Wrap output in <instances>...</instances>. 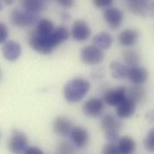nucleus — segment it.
I'll use <instances>...</instances> for the list:
<instances>
[{
    "label": "nucleus",
    "mask_w": 154,
    "mask_h": 154,
    "mask_svg": "<svg viewBox=\"0 0 154 154\" xmlns=\"http://www.w3.org/2000/svg\"><path fill=\"white\" fill-rule=\"evenodd\" d=\"M69 33L63 26H59L49 35H42L33 31L30 34L29 43L36 52L43 55L51 54L61 43L68 39Z\"/></svg>",
    "instance_id": "1"
},
{
    "label": "nucleus",
    "mask_w": 154,
    "mask_h": 154,
    "mask_svg": "<svg viewBox=\"0 0 154 154\" xmlns=\"http://www.w3.org/2000/svg\"><path fill=\"white\" fill-rule=\"evenodd\" d=\"M89 89L90 83L88 81L81 78L72 79L64 86V98L69 103H77L87 94Z\"/></svg>",
    "instance_id": "2"
},
{
    "label": "nucleus",
    "mask_w": 154,
    "mask_h": 154,
    "mask_svg": "<svg viewBox=\"0 0 154 154\" xmlns=\"http://www.w3.org/2000/svg\"><path fill=\"white\" fill-rule=\"evenodd\" d=\"M38 20L37 14H32L24 9L14 8L10 13L11 23L17 27H28L33 25Z\"/></svg>",
    "instance_id": "3"
},
{
    "label": "nucleus",
    "mask_w": 154,
    "mask_h": 154,
    "mask_svg": "<svg viewBox=\"0 0 154 154\" xmlns=\"http://www.w3.org/2000/svg\"><path fill=\"white\" fill-rule=\"evenodd\" d=\"M8 149L13 154H23L28 148V138L22 132L14 130L8 142Z\"/></svg>",
    "instance_id": "4"
},
{
    "label": "nucleus",
    "mask_w": 154,
    "mask_h": 154,
    "mask_svg": "<svg viewBox=\"0 0 154 154\" xmlns=\"http://www.w3.org/2000/svg\"><path fill=\"white\" fill-rule=\"evenodd\" d=\"M80 59L83 63L88 65H97L104 60L103 51L94 46H88L80 52Z\"/></svg>",
    "instance_id": "5"
},
{
    "label": "nucleus",
    "mask_w": 154,
    "mask_h": 154,
    "mask_svg": "<svg viewBox=\"0 0 154 154\" xmlns=\"http://www.w3.org/2000/svg\"><path fill=\"white\" fill-rule=\"evenodd\" d=\"M128 98L127 89L124 86L107 90L104 95L105 103L110 106H118Z\"/></svg>",
    "instance_id": "6"
},
{
    "label": "nucleus",
    "mask_w": 154,
    "mask_h": 154,
    "mask_svg": "<svg viewBox=\"0 0 154 154\" xmlns=\"http://www.w3.org/2000/svg\"><path fill=\"white\" fill-rule=\"evenodd\" d=\"M128 10L136 14L143 16L154 15V2L148 1H128Z\"/></svg>",
    "instance_id": "7"
},
{
    "label": "nucleus",
    "mask_w": 154,
    "mask_h": 154,
    "mask_svg": "<svg viewBox=\"0 0 154 154\" xmlns=\"http://www.w3.org/2000/svg\"><path fill=\"white\" fill-rule=\"evenodd\" d=\"M104 102L99 98H92L85 102L83 106V113L91 118L100 116L104 110Z\"/></svg>",
    "instance_id": "8"
},
{
    "label": "nucleus",
    "mask_w": 154,
    "mask_h": 154,
    "mask_svg": "<svg viewBox=\"0 0 154 154\" xmlns=\"http://www.w3.org/2000/svg\"><path fill=\"white\" fill-rule=\"evenodd\" d=\"M2 52L5 60L14 61L20 56L21 46L15 41L8 40L2 43Z\"/></svg>",
    "instance_id": "9"
},
{
    "label": "nucleus",
    "mask_w": 154,
    "mask_h": 154,
    "mask_svg": "<svg viewBox=\"0 0 154 154\" xmlns=\"http://www.w3.org/2000/svg\"><path fill=\"white\" fill-rule=\"evenodd\" d=\"M103 16L106 23L112 29L118 28L121 25L124 17L122 12L115 7L106 9L104 12Z\"/></svg>",
    "instance_id": "10"
},
{
    "label": "nucleus",
    "mask_w": 154,
    "mask_h": 154,
    "mask_svg": "<svg viewBox=\"0 0 154 154\" xmlns=\"http://www.w3.org/2000/svg\"><path fill=\"white\" fill-rule=\"evenodd\" d=\"M72 34L76 41L83 42L89 37L91 35V29L85 21L77 20L73 24Z\"/></svg>",
    "instance_id": "11"
},
{
    "label": "nucleus",
    "mask_w": 154,
    "mask_h": 154,
    "mask_svg": "<svg viewBox=\"0 0 154 154\" xmlns=\"http://www.w3.org/2000/svg\"><path fill=\"white\" fill-rule=\"evenodd\" d=\"M70 137L74 145L79 148L85 147L89 141V134L83 127H75L72 128L70 133Z\"/></svg>",
    "instance_id": "12"
},
{
    "label": "nucleus",
    "mask_w": 154,
    "mask_h": 154,
    "mask_svg": "<svg viewBox=\"0 0 154 154\" xmlns=\"http://www.w3.org/2000/svg\"><path fill=\"white\" fill-rule=\"evenodd\" d=\"M72 128L71 121L66 117L58 116L53 122V130L59 136H67L70 133Z\"/></svg>",
    "instance_id": "13"
},
{
    "label": "nucleus",
    "mask_w": 154,
    "mask_h": 154,
    "mask_svg": "<svg viewBox=\"0 0 154 154\" xmlns=\"http://www.w3.org/2000/svg\"><path fill=\"white\" fill-rule=\"evenodd\" d=\"M128 77L136 85H141L145 83L148 79L147 70L140 67H134L130 69Z\"/></svg>",
    "instance_id": "14"
},
{
    "label": "nucleus",
    "mask_w": 154,
    "mask_h": 154,
    "mask_svg": "<svg viewBox=\"0 0 154 154\" xmlns=\"http://www.w3.org/2000/svg\"><path fill=\"white\" fill-rule=\"evenodd\" d=\"M122 125L119 120H118L113 115L107 114L105 115L101 120V126L105 133L111 131H118Z\"/></svg>",
    "instance_id": "15"
},
{
    "label": "nucleus",
    "mask_w": 154,
    "mask_h": 154,
    "mask_svg": "<svg viewBox=\"0 0 154 154\" xmlns=\"http://www.w3.org/2000/svg\"><path fill=\"white\" fill-rule=\"evenodd\" d=\"M136 106L133 101L127 99L116 107V115L118 118L124 119L131 117L136 112Z\"/></svg>",
    "instance_id": "16"
},
{
    "label": "nucleus",
    "mask_w": 154,
    "mask_h": 154,
    "mask_svg": "<svg viewBox=\"0 0 154 154\" xmlns=\"http://www.w3.org/2000/svg\"><path fill=\"white\" fill-rule=\"evenodd\" d=\"M112 37L109 33L101 32L94 37L92 43L93 46L103 51L109 49L112 44Z\"/></svg>",
    "instance_id": "17"
},
{
    "label": "nucleus",
    "mask_w": 154,
    "mask_h": 154,
    "mask_svg": "<svg viewBox=\"0 0 154 154\" xmlns=\"http://www.w3.org/2000/svg\"><path fill=\"white\" fill-rule=\"evenodd\" d=\"M119 42L124 46H131L135 45L139 39V32L132 29H127L119 35Z\"/></svg>",
    "instance_id": "18"
},
{
    "label": "nucleus",
    "mask_w": 154,
    "mask_h": 154,
    "mask_svg": "<svg viewBox=\"0 0 154 154\" xmlns=\"http://www.w3.org/2000/svg\"><path fill=\"white\" fill-rule=\"evenodd\" d=\"M112 77L116 79H123L128 77L130 69L117 61H112L109 66Z\"/></svg>",
    "instance_id": "19"
},
{
    "label": "nucleus",
    "mask_w": 154,
    "mask_h": 154,
    "mask_svg": "<svg viewBox=\"0 0 154 154\" xmlns=\"http://www.w3.org/2000/svg\"><path fill=\"white\" fill-rule=\"evenodd\" d=\"M23 9L34 14H38L45 8L46 3L43 1L25 0L21 2Z\"/></svg>",
    "instance_id": "20"
},
{
    "label": "nucleus",
    "mask_w": 154,
    "mask_h": 154,
    "mask_svg": "<svg viewBox=\"0 0 154 154\" xmlns=\"http://www.w3.org/2000/svg\"><path fill=\"white\" fill-rule=\"evenodd\" d=\"M118 147L121 154H133L136 150V142L130 137L125 136L119 139Z\"/></svg>",
    "instance_id": "21"
},
{
    "label": "nucleus",
    "mask_w": 154,
    "mask_h": 154,
    "mask_svg": "<svg viewBox=\"0 0 154 154\" xmlns=\"http://www.w3.org/2000/svg\"><path fill=\"white\" fill-rule=\"evenodd\" d=\"M145 97L146 91L140 85H136L131 88L128 95V98L136 104L143 101Z\"/></svg>",
    "instance_id": "22"
},
{
    "label": "nucleus",
    "mask_w": 154,
    "mask_h": 154,
    "mask_svg": "<svg viewBox=\"0 0 154 154\" xmlns=\"http://www.w3.org/2000/svg\"><path fill=\"white\" fill-rule=\"evenodd\" d=\"M55 29L54 22L48 19H43L38 21L36 32L40 35H47L51 34Z\"/></svg>",
    "instance_id": "23"
},
{
    "label": "nucleus",
    "mask_w": 154,
    "mask_h": 154,
    "mask_svg": "<svg viewBox=\"0 0 154 154\" xmlns=\"http://www.w3.org/2000/svg\"><path fill=\"white\" fill-rule=\"evenodd\" d=\"M124 63L128 66L132 67H137L140 62V56L139 54L133 50H126L123 54Z\"/></svg>",
    "instance_id": "24"
},
{
    "label": "nucleus",
    "mask_w": 154,
    "mask_h": 154,
    "mask_svg": "<svg viewBox=\"0 0 154 154\" xmlns=\"http://www.w3.org/2000/svg\"><path fill=\"white\" fill-rule=\"evenodd\" d=\"M58 154H75V149L73 145L68 142L60 143L57 148Z\"/></svg>",
    "instance_id": "25"
},
{
    "label": "nucleus",
    "mask_w": 154,
    "mask_h": 154,
    "mask_svg": "<svg viewBox=\"0 0 154 154\" xmlns=\"http://www.w3.org/2000/svg\"><path fill=\"white\" fill-rule=\"evenodd\" d=\"M144 145L147 151L151 152H154V128L149 131L145 139Z\"/></svg>",
    "instance_id": "26"
},
{
    "label": "nucleus",
    "mask_w": 154,
    "mask_h": 154,
    "mask_svg": "<svg viewBox=\"0 0 154 154\" xmlns=\"http://www.w3.org/2000/svg\"><path fill=\"white\" fill-rule=\"evenodd\" d=\"M102 154H121L118 145H116L115 143H109L106 145L102 150Z\"/></svg>",
    "instance_id": "27"
},
{
    "label": "nucleus",
    "mask_w": 154,
    "mask_h": 154,
    "mask_svg": "<svg viewBox=\"0 0 154 154\" xmlns=\"http://www.w3.org/2000/svg\"><path fill=\"white\" fill-rule=\"evenodd\" d=\"M8 35V32L7 26L2 22L0 23V43H4Z\"/></svg>",
    "instance_id": "28"
},
{
    "label": "nucleus",
    "mask_w": 154,
    "mask_h": 154,
    "mask_svg": "<svg viewBox=\"0 0 154 154\" xmlns=\"http://www.w3.org/2000/svg\"><path fill=\"white\" fill-rule=\"evenodd\" d=\"M112 2L110 0H94L92 3L96 8H102L109 7L112 4Z\"/></svg>",
    "instance_id": "29"
},
{
    "label": "nucleus",
    "mask_w": 154,
    "mask_h": 154,
    "mask_svg": "<svg viewBox=\"0 0 154 154\" xmlns=\"http://www.w3.org/2000/svg\"><path fill=\"white\" fill-rule=\"evenodd\" d=\"M57 2L62 7L64 8H71L73 7L75 2L72 0H59Z\"/></svg>",
    "instance_id": "30"
},
{
    "label": "nucleus",
    "mask_w": 154,
    "mask_h": 154,
    "mask_svg": "<svg viewBox=\"0 0 154 154\" xmlns=\"http://www.w3.org/2000/svg\"><path fill=\"white\" fill-rule=\"evenodd\" d=\"M23 154H43V152L36 146H31L26 149Z\"/></svg>",
    "instance_id": "31"
},
{
    "label": "nucleus",
    "mask_w": 154,
    "mask_h": 154,
    "mask_svg": "<svg viewBox=\"0 0 154 154\" xmlns=\"http://www.w3.org/2000/svg\"><path fill=\"white\" fill-rule=\"evenodd\" d=\"M145 118L148 122L151 123H154V110H151L148 112L145 115Z\"/></svg>",
    "instance_id": "32"
},
{
    "label": "nucleus",
    "mask_w": 154,
    "mask_h": 154,
    "mask_svg": "<svg viewBox=\"0 0 154 154\" xmlns=\"http://www.w3.org/2000/svg\"><path fill=\"white\" fill-rule=\"evenodd\" d=\"M5 2L6 4H11V3L13 2V1H5Z\"/></svg>",
    "instance_id": "33"
}]
</instances>
